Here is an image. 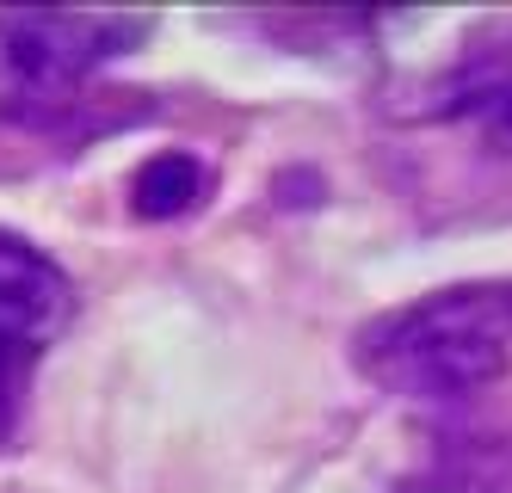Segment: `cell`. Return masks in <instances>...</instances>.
I'll list each match as a JSON object with an SVG mask.
<instances>
[{
    "label": "cell",
    "mask_w": 512,
    "mask_h": 493,
    "mask_svg": "<svg viewBox=\"0 0 512 493\" xmlns=\"http://www.w3.org/2000/svg\"><path fill=\"white\" fill-rule=\"evenodd\" d=\"M142 37L136 19L112 13H0V111L19 124H62L87 81Z\"/></svg>",
    "instance_id": "cell-1"
},
{
    "label": "cell",
    "mask_w": 512,
    "mask_h": 493,
    "mask_svg": "<svg viewBox=\"0 0 512 493\" xmlns=\"http://www.w3.org/2000/svg\"><path fill=\"white\" fill-rule=\"evenodd\" d=\"M438 111L451 124H463L500 167H512V68H494V74H475V81L451 87Z\"/></svg>",
    "instance_id": "cell-3"
},
{
    "label": "cell",
    "mask_w": 512,
    "mask_h": 493,
    "mask_svg": "<svg viewBox=\"0 0 512 493\" xmlns=\"http://www.w3.org/2000/svg\"><path fill=\"white\" fill-rule=\"evenodd\" d=\"M75 315L62 265L19 235H0V438H13L38 358Z\"/></svg>",
    "instance_id": "cell-2"
},
{
    "label": "cell",
    "mask_w": 512,
    "mask_h": 493,
    "mask_svg": "<svg viewBox=\"0 0 512 493\" xmlns=\"http://www.w3.org/2000/svg\"><path fill=\"white\" fill-rule=\"evenodd\" d=\"M204 198V167L192 155H161L142 167L136 179V210L142 216H173V210H192Z\"/></svg>",
    "instance_id": "cell-4"
}]
</instances>
